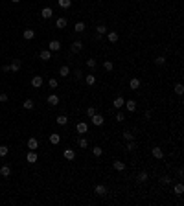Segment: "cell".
Returning a JSON list of instances; mask_svg holds the SVG:
<instances>
[{"label": "cell", "mask_w": 184, "mask_h": 206, "mask_svg": "<svg viewBox=\"0 0 184 206\" xmlns=\"http://www.w3.org/2000/svg\"><path fill=\"white\" fill-rule=\"evenodd\" d=\"M94 191H96V193H98L99 197H103V195L107 193V188L103 186V184H98V186H96V188H94Z\"/></svg>", "instance_id": "obj_16"}, {"label": "cell", "mask_w": 184, "mask_h": 206, "mask_svg": "<svg viewBox=\"0 0 184 206\" xmlns=\"http://www.w3.org/2000/svg\"><path fill=\"white\" fill-rule=\"evenodd\" d=\"M133 138H134V136H133V133H129V131H125V133H124V140H127V142H131Z\"/></svg>", "instance_id": "obj_39"}, {"label": "cell", "mask_w": 184, "mask_h": 206, "mask_svg": "<svg viewBox=\"0 0 184 206\" xmlns=\"http://www.w3.org/2000/svg\"><path fill=\"white\" fill-rule=\"evenodd\" d=\"M26 146H28V149H30V151H37V147H39V142H37V138H30Z\"/></svg>", "instance_id": "obj_7"}, {"label": "cell", "mask_w": 184, "mask_h": 206, "mask_svg": "<svg viewBox=\"0 0 184 206\" xmlns=\"http://www.w3.org/2000/svg\"><path fill=\"white\" fill-rule=\"evenodd\" d=\"M124 105H125V109H127L129 112H134V111H136V101H134V99H129V101H125Z\"/></svg>", "instance_id": "obj_8"}, {"label": "cell", "mask_w": 184, "mask_h": 206, "mask_svg": "<svg viewBox=\"0 0 184 206\" xmlns=\"http://www.w3.org/2000/svg\"><path fill=\"white\" fill-rule=\"evenodd\" d=\"M173 191H175V195H182V191H184V186L179 182V184H175V188H173Z\"/></svg>", "instance_id": "obj_29"}, {"label": "cell", "mask_w": 184, "mask_h": 206, "mask_svg": "<svg viewBox=\"0 0 184 206\" xmlns=\"http://www.w3.org/2000/svg\"><path fill=\"white\" fill-rule=\"evenodd\" d=\"M76 131H77V134H87L88 133V125H87V121H77L76 123Z\"/></svg>", "instance_id": "obj_1"}, {"label": "cell", "mask_w": 184, "mask_h": 206, "mask_svg": "<svg viewBox=\"0 0 184 206\" xmlns=\"http://www.w3.org/2000/svg\"><path fill=\"white\" fill-rule=\"evenodd\" d=\"M175 92H177V94H182V92H184L182 83H177V85H175Z\"/></svg>", "instance_id": "obj_38"}, {"label": "cell", "mask_w": 184, "mask_h": 206, "mask_svg": "<svg viewBox=\"0 0 184 206\" xmlns=\"http://www.w3.org/2000/svg\"><path fill=\"white\" fill-rule=\"evenodd\" d=\"M90 118H92V123H94V125H96V127L103 125V121H105V118H103V116H101V114H94V116H90Z\"/></svg>", "instance_id": "obj_3"}, {"label": "cell", "mask_w": 184, "mask_h": 206, "mask_svg": "<svg viewBox=\"0 0 184 206\" xmlns=\"http://www.w3.org/2000/svg\"><path fill=\"white\" fill-rule=\"evenodd\" d=\"M11 2H13V4H18V2H20V0H11Z\"/></svg>", "instance_id": "obj_48"}, {"label": "cell", "mask_w": 184, "mask_h": 206, "mask_svg": "<svg viewBox=\"0 0 184 206\" xmlns=\"http://www.w3.org/2000/svg\"><path fill=\"white\" fill-rule=\"evenodd\" d=\"M83 50V43L81 40H74L72 43V52H81Z\"/></svg>", "instance_id": "obj_18"}, {"label": "cell", "mask_w": 184, "mask_h": 206, "mask_svg": "<svg viewBox=\"0 0 184 206\" xmlns=\"http://www.w3.org/2000/svg\"><path fill=\"white\" fill-rule=\"evenodd\" d=\"M22 37H24L26 40H31L33 37H35V31H33V30H24V33H22Z\"/></svg>", "instance_id": "obj_22"}, {"label": "cell", "mask_w": 184, "mask_h": 206, "mask_svg": "<svg viewBox=\"0 0 184 206\" xmlns=\"http://www.w3.org/2000/svg\"><path fill=\"white\" fill-rule=\"evenodd\" d=\"M48 85H50V88H57V87H59V81H57L55 77H52V79L48 81Z\"/></svg>", "instance_id": "obj_33"}, {"label": "cell", "mask_w": 184, "mask_h": 206, "mask_svg": "<svg viewBox=\"0 0 184 206\" xmlns=\"http://www.w3.org/2000/svg\"><path fill=\"white\" fill-rule=\"evenodd\" d=\"M151 155L155 156L156 160H160V158H164V151H162V147H153L151 149Z\"/></svg>", "instance_id": "obj_4"}, {"label": "cell", "mask_w": 184, "mask_h": 206, "mask_svg": "<svg viewBox=\"0 0 184 206\" xmlns=\"http://www.w3.org/2000/svg\"><path fill=\"white\" fill-rule=\"evenodd\" d=\"M22 107L26 109V111H31V109H33V107H35V103H33L31 99H26V101L22 103Z\"/></svg>", "instance_id": "obj_28"}, {"label": "cell", "mask_w": 184, "mask_h": 206, "mask_svg": "<svg viewBox=\"0 0 184 206\" xmlns=\"http://www.w3.org/2000/svg\"><path fill=\"white\" fill-rule=\"evenodd\" d=\"M0 101H2V103L8 101V94H0Z\"/></svg>", "instance_id": "obj_45"}, {"label": "cell", "mask_w": 184, "mask_h": 206, "mask_svg": "<svg viewBox=\"0 0 184 206\" xmlns=\"http://www.w3.org/2000/svg\"><path fill=\"white\" fill-rule=\"evenodd\" d=\"M43 75H33V77H31V87L33 88H40V87H43Z\"/></svg>", "instance_id": "obj_2"}, {"label": "cell", "mask_w": 184, "mask_h": 206, "mask_svg": "<svg viewBox=\"0 0 184 206\" xmlns=\"http://www.w3.org/2000/svg\"><path fill=\"white\" fill-rule=\"evenodd\" d=\"M114 169L116 171H125V164L121 160H114Z\"/></svg>", "instance_id": "obj_24"}, {"label": "cell", "mask_w": 184, "mask_h": 206, "mask_svg": "<svg viewBox=\"0 0 184 206\" xmlns=\"http://www.w3.org/2000/svg\"><path fill=\"white\" fill-rule=\"evenodd\" d=\"M63 155H65V158H66V160H70V162L76 158V151H74V149H65V153H63Z\"/></svg>", "instance_id": "obj_9"}, {"label": "cell", "mask_w": 184, "mask_h": 206, "mask_svg": "<svg viewBox=\"0 0 184 206\" xmlns=\"http://www.w3.org/2000/svg\"><path fill=\"white\" fill-rule=\"evenodd\" d=\"M164 63H166V57H156V59H155V65H156V66H162Z\"/></svg>", "instance_id": "obj_37"}, {"label": "cell", "mask_w": 184, "mask_h": 206, "mask_svg": "<svg viewBox=\"0 0 184 206\" xmlns=\"http://www.w3.org/2000/svg\"><path fill=\"white\" fill-rule=\"evenodd\" d=\"M52 15H53L52 8H43V11H40V17L43 18H52Z\"/></svg>", "instance_id": "obj_10"}, {"label": "cell", "mask_w": 184, "mask_h": 206, "mask_svg": "<svg viewBox=\"0 0 184 206\" xmlns=\"http://www.w3.org/2000/svg\"><path fill=\"white\" fill-rule=\"evenodd\" d=\"M48 140H50V143H53V146H57V143L61 142V136H59L57 133H52V134H50V138H48Z\"/></svg>", "instance_id": "obj_17"}, {"label": "cell", "mask_w": 184, "mask_h": 206, "mask_svg": "<svg viewBox=\"0 0 184 206\" xmlns=\"http://www.w3.org/2000/svg\"><path fill=\"white\" fill-rule=\"evenodd\" d=\"M55 121H57V125L63 127V125H66V123H68V118H66L65 114H61V116H57V118H55Z\"/></svg>", "instance_id": "obj_21"}, {"label": "cell", "mask_w": 184, "mask_h": 206, "mask_svg": "<svg viewBox=\"0 0 184 206\" xmlns=\"http://www.w3.org/2000/svg\"><path fill=\"white\" fill-rule=\"evenodd\" d=\"M124 120H125L124 112H118V114H116V121H124Z\"/></svg>", "instance_id": "obj_43"}, {"label": "cell", "mask_w": 184, "mask_h": 206, "mask_svg": "<svg viewBox=\"0 0 184 206\" xmlns=\"http://www.w3.org/2000/svg\"><path fill=\"white\" fill-rule=\"evenodd\" d=\"M74 30H76L77 33H83L85 31V22H77L76 26H74Z\"/></svg>", "instance_id": "obj_30"}, {"label": "cell", "mask_w": 184, "mask_h": 206, "mask_svg": "<svg viewBox=\"0 0 184 206\" xmlns=\"http://www.w3.org/2000/svg\"><path fill=\"white\" fill-rule=\"evenodd\" d=\"M103 68H105L107 72H112V70H114V65L111 63V61H105V63H103Z\"/></svg>", "instance_id": "obj_32"}, {"label": "cell", "mask_w": 184, "mask_h": 206, "mask_svg": "<svg viewBox=\"0 0 184 206\" xmlns=\"http://www.w3.org/2000/svg\"><path fill=\"white\" fill-rule=\"evenodd\" d=\"M85 83H87L88 87H92L94 83H96V75H92V74H88V75H85Z\"/></svg>", "instance_id": "obj_20"}, {"label": "cell", "mask_w": 184, "mask_h": 206, "mask_svg": "<svg viewBox=\"0 0 184 206\" xmlns=\"http://www.w3.org/2000/svg\"><path fill=\"white\" fill-rule=\"evenodd\" d=\"M48 103H50V105H53V107H55V105H59V98H57L55 94H52V96H48Z\"/></svg>", "instance_id": "obj_27"}, {"label": "cell", "mask_w": 184, "mask_h": 206, "mask_svg": "<svg viewBox=\"0 0 184 206\" xmlns=\"http://www.w3.org/2000/svg\"><path fill=\"white\" fill-rule=\"evenodd\" d=\"M107 39L111 40V43H118V39H120V35L116 31H107Z\"/></svg>", "instance_id": "obj_13"}, {"label": "cell", "mask_w": 184, "mask_h": 206, "mask_svg": "<svg viewBox=\"0 0 184 206\" xmlns=\"http://www.w3.org/2000/svg\"><path fill=\"white\" fill-rule=\"evenodd\" d=\"M124 103H125V99L121 98V96H118V98H114L112 105H114V109H121V107H124Z\"/></svg>", "instance_id": "obj_15"}, {"label": "cell", "mask_w": 184, "mask_h": 206, "mask_svg": "<svg viewBox=\"0 0 184 206\" xmlns=\"http://www.w3.org/2000/svg\"><path fill=\"white\" fill-rule=\"evenodd\" d=\"M66 24H68V20H66L65 17H59V18L55 20V26H57V28H59V30H63V28H66Z\"/></svg>", "instance_id": "obj_11"}, {"label": "cell", "mask_w": 184, "mask_h": 206, "mask_svg": "<svg viewBox=\"0 0 184 206\" xmlns=\"http://www.w3.org/2000/svg\"><path fill=\"white\" fill-rule=\"evenodd\" d=\"M77 143H79V147H83V149H87V147H88V142H87L85 138H79V140H77Z\"/></svg>", "instance_id": "obj_36"}, {"label": "cell", "mask_w": 184, "mask_h": 206, "mask_svg": "<svg viewBox=\"0 0 184 206\" xmlns=\"http://www.w3.org/2000/svg\"><path fill=\"white\" fill-rule=\"evenodd\" d=\"M9 70H11V72H18V70H20V61H18V59H15V61L9 65Z\"/></svg>", "instance_id": "obj_23"}, {"label": "cell", "mask_w": 184, "mask_h": 206, "mask_svg": "<svg viewBox=\"0 0 184 206\" xmlns=\"http://www.w3.org/2000/svg\"><path fill=\"white\" fill-rule=\"evenodd\" d=\"M96 31H98V35H103V33H107L109 30H107V26L101 24V26H98V30H96Z\"/></svg>", "instance_id": "obj_35"}, {"label": "cell", "mask_w": 184, "mask_h": 206, "mask_svg": "<svg viewBox=\"0 0 184 206\" xmlns=\"http://www.w3.org/2000/svg\"><path fill=\"white\" fill-rule=\"evenodd\" d=\"M57 4H59L63 9H68V8L72 6V0H57Z\"/></svg>", "instance_id": "obj_26"}, {"label": "cell", "mask_w": 184, "mask_h": 206, "mask_svg": "<svg viewBox=\"0 0 184 206\" xmlns=\"http://www.w3.org/2000/svg\"><path fill=\"white\" fill-rule=\"evenodd\" d=\"M162 182H164V184H169V182H171V178H169V177H162Z\"/></svg>", "instance_id": "obj_46"}, {"label": "cell", "mask_w": 184, "mask_h": 206, "mask_svg": "<svg viewBox=\"0 0 184 206\" xmlns=\"http://www.w3.org/2000/svg\"><path fill=\"white\" fill-rule=\"evenodd\" d=\"M129 88H131V90H138V88H140V79L133 77L131 81H129Z\"/></svg>", "instance_id": "obj_6"}, {"label": "cell", "mask_w": 184, "mask_h": 206, "mask_svg": "<svg viewBox=\"0 0 184 206\" xmlns=\"http://www.w3.org/2000/svg\"><path fill=\"white\" fill-rule=\"evenodd\" d=\"M39 57L43 59V61H50V59H52V52H50V50H40Z\"/></svg>", "instance_id": "obj_12"}, {"label": "cell", "mask_w": 184, "mask_h": 206, "mask_svg": "<svg viewBox=\"0 0 184 206\" xmlns=\"http://www.w3.org/2000/svg\"><path fill=\"white\" fill-rule=\"evenodd\" d=\"M147 180V173H144V171H142V173L138 175V182H146Z\"/></svg>", "instance_id": "obj_41"}, {"label": "cell", "mask_w": 184, "mask_h": 206, "mask_svg": "<svg viewBox=\"0 0 184 206\" xmlns=\"http://www.w3.org/2000/svg\"><path fill=\"white\" fill-rule=\"evenodd\" d=\"M87 66L88 68H96V59H87Z\"/></svg>", "instance_id": "obj_40"}, {"label": "cell", "mask_w": 184, "mask_h": 206, "mask_svg": "<svg viewBox=\"0 0 184 206\" xmlns=\"http://www.w3.org/2000/svg\"><path fill=\"white\" fill-rule=\"evenodd\" d=\"M9 153V147L8 146H0V156H6Z\"/></svg>", "instance_id": "obj_34"}, {"label": "cell", "mask_w": 184, "mask_h": 206, "mask_svg": "<svg viewBox=\"0 0 184 206\" xmlns=\"http://www.w3.org/2000/svg\"><path fill=\"white\" fill-rule=\"evenodd\" d=\"M94 114H96V109H94V107H88V109H87V116L90 118V116H94Z\"/></svg>", "instance_id": "obj_42"}, {"label": "cell", "mask_w": 184, "mask_h": 206, "mask_svg": "<svg viewBox=\"0 0 184 206\" xmlns=\"http://www.w3.org/2000/svg\"><path fill=\"white\" fill-rule=\"evenodd\" d=\"M59 75H61V77H68V75H70V68H68L66 65L61 66V68H59Z\"/></svg>", "instance_id": "obj_19"}, {"label": "cell", "mask_w": 184, "mask_h": 206, "mask_svg": "<svg viewBox=\"0 0 184 206\" xmlns=\"http://www.w3.org/2000/svg\"><path fill=\"white\" fill-rule=\"evenodd\" d=\"M92 155H94V156H101V155H103V149H101L99 146L92 147Z\"/></svg>", "instance_id": "obj_31"}, {"label": "cell", "mask_w": 184, "mask_h": 206, "mask_svg": "<svg viewBox=\"0 0 184 206\" xmlns=\"http://www.w3.org/2000/svg\"><path fill=\"white\" fill-rule=\"evenodd\" d=\"M48 50H50V52H59V50H61V43H59V40H50Z\"/></svg>", "instance_id": "obj_5"}, {"label": "cell", "mask_w": 184, "mask_h": 206, "mask_svg": "<svg viewBox=\"0 0 184 206\" xmlns=\"http://www.w3.org/2000/svg\"><path fill=\"white\" fill-rule=\"evenodd\" d=\"M26 160H28L30 164H35L37 162V153H35V151H30V153L26 155Z\"/></svg>", "instance_id": "obj_14"}, {"label": "cell", "mask_w": 184, "mask_h": 206, "mask_svg": "<svg viewBox=\"0 0 184 206\" xmlns=\"http://www.w3.org/2000/svg\"><path fill=\"white\" fill-rule=\"evenodd\" d=\"M0 175H2V177H9L11 175V168L9 166H2V168H0Z\"/></svg>", "instance_id": "obj_25"}, {"label": "cell", "mask_w": 184, "mask_h": 206, "mask_svg": "<svg viewBox=\"0 0 184 206\" xmlns=\"http://www.w3.org/2000/svg\"><path fill=\"white\" fill-rule=\"evenodd\" d=\"M74 74H76V77H77V79H81V77H83V72H81V70H76Z\"/></svg>", "instance_id": "obj_44"}, {"label": "cell", "mask_w": 184, "mask_h": 206, "mask_svg": "<svg viewBox=\"0 0 184 206\" xmlns=\"http://www.w3.org/2000/svg\"><path fill=\"white\" fill-rule=\"evenodd\" d=\"M127 147H129V151H134V147H136V146H134V143H133V140H131V142H129V146H127Z\"/></svg>", "instance_id": "obj_47"}]
</instances>
